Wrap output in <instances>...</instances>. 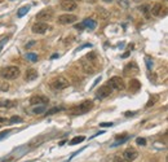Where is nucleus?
<instances>
[{"label": "nucleus", "mask_w": 168, "mask_h": 162, "mask_svg": "<svg viewBox=\"0 0 168 162\" xmlns=\"http://www.w3.org/2000/svg\"><path fill=\"white\" fill-rule=\"evenodd\" d=\"M19 69L17 66H7V68H3L0 70V75H1L3 79H7V81H13L16 78L19 77Z\"/></svg>", "instance_id": "f257e3e1"}, {"label": "nucleus", "mask_w": 168, "mask_h": 162, "mask_svg": "<svg viewBox=\"0 0 168 162\" xmlns=\"http://www.w3.org/2000/svg\"><path fill=\"white\" fill-rule=\"evenodd\" d=\"M49 86H50V88L54 91H61V90H65L69 87V81L64 77H56L54 79L50 81Z\"/></svg>", "instance_id": "f03ea898"}, {"label": "nucleus", "mask_w": 168, "mask_h": 162, "mask_svg": "<svg viewBox=\"0 0 168 162\" xmlns=\"http://www.w3.org/2000/svg\"><path fill=\"white\" fill-rule=\"evenodd\" d=\"M93 108V101L91 100H85L83 101L81 104H79V106H76V108H74L71 110L73 114H75V116H78V114H84V113H88L89 110H91Z\"/></svg>", "instance_id": "7ed1b4c3"}, {"label": "nucleus", "mask_w": 168, "mask_h": 162, "mask_svg": "<svg viewBox=\"0 0 168 162\" xmlns=\"http://www.w3.org/2000/svg\"><path fill=\"white\" fill-rule=\"evenodd\" d=\"M107 86L111 87V88H114V90H118V91H123L124 88H126V83H124L123 78H120V77L110 78L107 82Z\"/></svg>", "instance_id": "20e7f679"}, {"label": "nucleus", "mask_w": 168, "mask_h": 162, "mask_svg": "<svg viewBox=\"0 0 168 162\" xmlns=\"http://www.w3.org/2000/svg\"><path fill=\"white\" fill-rule=\"evenodd\" d=\"M78 19V17L75 14H71V13H66V14H61L58 16V19L57 22L61 23V25H70V23H74Z\"/></svg>", "instance_id": "39448f33"}, {"label": "nucleus", "mask_w": 168, "mask_h": 162, "mask_svg": "<svg viewBox=\"0 0 168 162\" xmlns=\"http://www.w3.org/2000/svg\"><path fill=\"white\" fill-rule=\"evenodd\" d=\"M137 157H138V152L136 151L135 148H132V147L127 148L126 151L123 152V160L127 161V162H133Z\"/></svg>", "instance_id": "423d86ee"}, {"label": "nucleus", "mask_w": 168, "mask_h": 162, "mask_svg": "<svg viewBox=\"0 0 168 162\" xmlns=\"http://www.w3.org/2000/svg\"><path fill=\"white\" fill-rule=\"evenodd\" d=\"M31 31L34 34H45L48 31V23L47 22H36L31 27Z\"/></svg>", "instance_id": "0eeeda50"}, {"label": "nucleus", "mask_w": 168, "mask_h": 162, "mask_svg": "<svg viewBox=\"0 0 168 162\" xmlns=\"http://www.w3.org/2000/svg\"><path fill=\"white\" fill-rule=\"evenodd\" d=\"M53 18V10L48 8V9H43L36 14V19L39 21H50Z\"/></svg>", "instance_id": "6e6552de"}, {"label": "nucleus", "mask_w": 168, "mask_h": 162, "mask_svg": "<svg viewBox=\"0 0 168 162\" xmlns=\"http://www.w3.org/2000/svg\"><path fill=\"white\" fill-rule=\"evenodd\" d=\"M112 93V88L109 87L107 84L101 86L98 90H97V99H106Z\"/></svg>", "instance_id": "1a4fd4ad"}, {"label": "nucleus", "mask_w": 168, "mask_h": 162, "mask_svg": "<svg viewBox=\"0 0 168 162\" xmlns=\"http://www.w3.org/2000/svg\"><path fill=\"white\" fill-rule=\"evenodd\" d=\"M138 72H140V69H138L136 62H130L123 70V73L126 74V75H135V74H138Z\"/></svg>", "instance_id": "9d476101"}, {"label": "nucleus", "mask_w": 168, "mask_h": 162, "mask_svg": "<svg viewBox=\"0 0 168 162\" xmlns=\"http://www.w3.org/2000/svg\"><path fill=\"white\" fill-rule=\"evenodd\" d=\"M76 1H74V0H61V8L64 10H75L76 9Z\"/></svg>", "instance_id": "9b49d317"}, {"label": "nucleus", "mask_w": 168, "mask_h": 162, "mask_svg": "<svg viewBox=\"0 0 168 162\" xmlns=\"http://www.w3.org/2000/svg\"><path fill=\"white\" fill-rule=\"evenodd\" d=\"M163 10H164V8H163L162 4L157 3V4H154L153 8L150 9V13L153 16H155V17H162V16L166 14V12H163Z\"/></svg>", "instance_id": "f8f14e48"}, {"label": "nucleus", "mask_w": 168, "mask_h": 162, "mask_svg": "<svg viewBox=\"0 0 168 162\" xmlns=\"http://www.w3.org/2000/svg\"><path fill=\"white\" fill-rule=\"evenodd\" d=\"M49 102V99L45 97V96H38V95H35L30 99V104L31 105H39V104H48Z\"/></svg>", "instance_id": "ddd939ff"}, {"label": "nucleus", "mask_w": 168, "mask_h": 162, "mask_svg": "<svg viewBox=\"0 0 168 162\" xmlns=\"http://www.w3.org/2000/svg\"><path fill=\"white\" fill-rule=\"evenodd\" d=\"M38 72L35 69H27L26 73H25V81L27 82H31V81H35L38 78Z\"/></svg>", "instance_id": "4468645a"}, {"label": "nucleus", "mask_w": 168, "mask_h": 162, "mask_svg": "<svg viewBox=\"0 0 168 162\" xmlns=\"http://www.w3.org/2000/svg\"><path fill=\"white\" fill-rule=\"evenodd\" d=\"M140 88H141V82H140L138 79H131L130 86H128V90H130V92L136 93Z\"/></svg>", "instance_id": "2eb2a0df"}, {"label": "nucleus", "mask_w": 168, "mask_h": 162, "mask_svg": "<svg viewBox=\"0 0 168 162\" xmlns=\"http://www.w3.org/2000/svg\"><path fill=\"white\" fill-rule=\"evenodd\" d=\"M14 104H16V101L0 99V108H12V106H14Z\"/></svg>", "instance_id": "dca6fc26"}, {"label": "nucleus", "mask_w": 168, "mask_h": 162, "mask_svg": "<svg viewBox=\"0 0 168 162\" xmlns=\"http://www.w3.org/2000/svg\"><path fill=\"white\" fill-rule=\"evenodd\" d=\"M81 65H83V68H84V70H85V73L92 74L93 72H95V68L92 66L91 60H89V62H84V61H81Z\"/></svg>", "instance_id": "f3484780"}, {"label": "nucleus", "mask_w": 168, "mask_h": 162, "mask_svg": "<svg viewBox=\"0 0 168 162\" xmlns=\"http://www.w3.org/2000/svg\"><path fill=\"white\" fill-rule=\"evenodd\" d=\"M96 10H97V14H98L101 18H107L109 16H110L109 10H107V9H105V8H102V7H98Z\"/></svg>", "instance_id": "a211bd4d"}, {"label": "nucleus", "mask_w": 168, "mask_h": 162, "mask_svg": "<svg viewBox=\"0 0 168 162\" xmlns=\"http://www.w3.org/2000/svg\"><path fill=\"white\" fill-rule=\"evenodd\" d=\"M158 101H159V95H157V93L151 95L150 99H149V101H147V104H146V108H150V106L155 105V102H158Z\"/></svg>", "instance_id": "6ab92c4d"}, {"label": "nucleus", "mask_w": 168, "mask_h": 162, "mask_svg": "<svg viewBox=\"0 0 168 162\" xmlns=\"http://www.w3.org/2000/svg\"><path fill=\"white\" fill-rule=\"evenodd\" d=\"M81 23H83L84 27H88V29H91V30L96 29V21H93V19L87 18V19H84V21L81 22Z\"/></svg>", "instance_id": "aec40b11"}, {"label": "nucleus", "mask_w": 168, "mask_h": 162, "mask_svg": "<svg viewBox=\"0 0 168 162\" xmlns=\"http://www.w3.org/2000/svg\"><path fill=\"white\" fill-rule=\"evenodd\" d=\"M29 10H30V7H29V5H25V7L19 8V9H18V12H17V17H19V18H21V17H23V16H25V14H26Z\"/></svg>", "instance_id": "412c9836"}, {"label": "nucleus", "mask_w": 168, "mask_h": 162, "mask_svg": "<svg viewBox=\"0 0 168 162\" xmlns=\"http://www.w3.org/2000/svg\"><path fill=\"white\" fill-rule=\"evenodd\" d=\"M84 140H85V137H84V136H75L71 141H70V145L79 144V143H81V141H84Z\"/></svg>", "instance_id": "4be33fe9"}, {"label": "nucleus", "mask_w": 168, "mask_h": 162, "mask_svg": "<svg viewBox=\"0 0 168 162\" xmlns=\"http://www.w3.org/2000/svg\"><path fill=\"white\" fill-rule=\"evenodd\" d=\"M140 10L142 12V14L145 16L146 18H149V17H150V14H151V13H150V9H149V7H147V5H142L141 8H140Z\"/></svg>", "instance_id": "5701e85b"}, {"label": "nucleus", "mask_w": 168, "mask_h": 162, "mask_svg": "<svg viewBox=\"0 0 168 162\" xmlns=\"http://www.w3.org/2000/svg\"><path fill=\"white\" fill-rule=\"evenodd\" d=\"M44 112H45V106H44V105L36 106V108L33 109V113H34V114H41V113H44Z\"/></svg>", "instance_id": "b1692460"}, {"label": "nucleus", "mask_w": 168, "mask_h": 162, "mask_svg": "<svg viewBox=\"0 0 168 162\" xmlns=\"http://www.w3.org/2000/svg\"><path fill=\"white\" fill-rule=\"evenodd\" d=\"M118 4L123 9H127V8L130 7V0H118Z\"/></svg>", "instance_id": "393cba45"}, {"label": "nucleus", "mask_w": 168, "mask_h": 162, "mask_svg": "<svg viewBox=\"0 0 168 162\" xmlns=\"http://www.w3.org/2000/svg\"><path fill=\"white\" fill-rule=\"evenodd\" d=\"M61 110H64V108H58V106H56V108L49 109L48 112H47V116H52V114H54V113H58V112H61Z\"/></svg>", "instance_id": "a878e982"}, {"label": "nucleus", "mask_w": 168, "mask_h": 162, "mask_svg": "<svg viewBox=\"0 0 168 162\" xmlns=\"http://www.w3.org/2000/svg\"><path fill=\"white\" fill-rule=\"evenodd\" d=\"M145 62H146V68H147V70H151V68H153V60L149 57V56H146L145 57Z\"/></svg>", "instance_id": "bb28decb"}, {"label": "nucleus", "mask_w": 168, "mask_h": 162, "mask_svg": "<svg viewBox=\"0 0 168 162\" xmlns=\"http://www.w3.org/2000/svg\"><path fill=\"white\" fill-rule=\"evenodd\" d=\"M27 60H30V61H33V62H35V61H38V54H35V53H27Z\"/></svg>", "instance_id": "cd10ccee"}, {"label": "nucleus", "mask_w": 168, "mask_h": 162, "mask_svg": "<svg viewBox=\"0 0 168 162\" xmlns=\"http://www.w3.org/2000/svg\"><path fill=\"white\" fill-rule=\"evenodd\" d=\"M136 143H137L138 145H141V147H145V145H146V140L144 139V137H137V139H136Z\"/></svg>", "instance_id": "c85d7f7f"}, {"label": "nucleus", "mask_w": 168, "mask_h": 162, "mask_svg": "<svg viewBox=\"0 0 168 162\" xmlns=\"http://www.w3.org/2000/svg\"><path fill=\"white\" fill-rule=\"evenodd\" d=\"M10 134V130H5V131H3V132H0V140H3L4 137H7L8 135Z\"/></svg>", "instance_id": "c756f323"}, {"label": "nucleus", "mask_w": 168, "mask_h": 162, "mask_svg": "<svg viewBox=\"0 0 168 162\" xmlns=\"http://www.w3.org/2000/svg\"><path fill=\"white\" fill-rule=\"evenodd\" d=\"M9 122H10V123H17V122H22V118H21V117H12Z\"/></svg>", "instance_id": "7c9ffc66"}, {"label": "nucleus", "mask_w": 168, "mask_h": 162, "mask_svg": "<svg viewBox=\"0 0 168 162\" xmlns=\"http://www.w3.org/2000/svg\"><path fill=\"white\" fill-rule=\"evenodd\" d=\"M8 42V38H4L3 40H0V52H1V49H3V47H4V44Z\"/></svg>", "instance_id": "2f4dec72"}, {"label": "nucleus", "mask_w": 168, "mask_h": 162, "mask_svg": "<svg viewBox=\"0 0 168 162\" xmlns=\"http://www.w3.org/2000/svg\"><path fill=\"white\" fill-rule=\"evenodd\" d=\"M112 162H124V160H123V157H120V156H115Z\"/></svg>", "instance_id": "473e14b6"}, {"label": "nucleus", "mask_w": 168, "mask_h": 162, "mask_svg": "<svg viewBox=\"0 0 168 162\" xmlns=\"http://www.w3.org/2000/svg\"><path fill=\"white\" fill-rule=\"evenodd\" d=\"M100 126H101V127H111L112 123H111V122H110V123H109V122H104V123H100Z\"/></svg>", "instance_id": "72a5a7b5"}, {"label": "nucleus", "mask_w": 168, "mask_h": 162, "mask_svg": "<svg viewBox=\"0 0 168 162\" xmlns=\"http://www.w3.org/2000/svg\"><path fill=\"white\" fill-rule=\"evenodd\" d=\"M75 29H78V30H83V29H85V27L83 26V23H76V25H75Z\"/></svg>", "instance_id": "f704fd0d"}, {"label": "nucleus", "mask_w": 168, "mask_h": 162, "mask_svg": "<svg viewBox=\"0 0 168 162\" xmlns=\"http://www.w3.org/2000/svg\"><path fill=\"white\" fill-rule=\"evenodd\" d=\"M136 114V112H127L126 113V117H133Z\"/></svg>", "instance_id": "c9c22d12"}, {"label": "nucleus", "mask_w": 168, "mask_h": 162, "mask_svg": "<svg viewBox=\"0 0 168 162\" xmlns=\"http://www.w3.org/2000/svg\"><path fill=\"white\" fill-rule=\"evenodd\" d=\"M33 46H35V42L33 40V42H30L29 44H26V48H30V47H33Z\"/></svg>", "instance_id": "e433bc0d"}, {"label": "nucleus", "mask_w": 168, "mask_h": 162, "mask_svg": "<svg viewBox=\"0 0 168 162\" xmlns=\"http://www.w3.org/2000/svg\"><path fill=\"white\" fill-rule=\"evenodd\" d=\"M1 90H4V91H5V90H8V84H4V86H1Z\"/></svg>", "instance_id": "4c0bfd02"}, {"label": "nucleus", "mask_w": 168, "mask_h": 162, "mask_svg": "<svg viewBox=\"0 0 168 162\" xmlns=\"http://www.w3.org/2000/svg\"><path fill=\"white\" fill-rule=\"evenodd\" d=\"M104 1H105V3H112L114 0H104Z\"/></svg>", "instance_id": "58836bf2"}, {"label": "nucleus", "mask_w": 168, "mask_h": 162, "mask_svg": "<svg viewBox=\"0 0 168 162\" xmlns=\"http://www.w3.org/2000/svg\"><path fill=\"white\" fill-rule=\"evenodd\" d=\"M1 122H5V119H4V118H1V117H0V123H1Z\"/></svg>", "instance_id": "ea45409f"}, {"label": "nucleus", "mask_w": 168, "mask_h": 162, "mask_svg": "<svg viewBox=\"0 0 168 162\" xmlns=\"http://www.w3.org/2000/svg\"><path fill=\"white\" fill-rule=\"evenodd\" d=\"M135 1H138V0H135Z\"/></svg>", "instance_id": "a19ab883"}, {"label": "nucleus", "mask_w": 168, "mask_h": 162, "mask_svg": "<svg viewBox=\"0 0 168 162\" xmlns=\"http://www.w3.org/2000/svg\"><path fill=\"white\" fill-rule=\"evenodd\" d=\"M74 1H76V0H74Z\"/></svg>", "instance_id": "79ce46f5"}]
</instances>
